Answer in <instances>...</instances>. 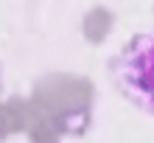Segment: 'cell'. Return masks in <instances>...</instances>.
<instances>
[{
	"instance_id": "obj_1",
	"label": "cell",
	"mask_w": 154,
	"mask_h": 143,
	"mask_svg": "<svg viewBox=\"0 0 154 143\" xmlns=\"http://www.w3.org/2000/svg\"><path fill=\"white\" fill-rule=\"evenodd\" d=\"M115 73L121 87L132 95V101L154 112V34L137 37L121 53Z\"/></svg>"
}]
</instances>
